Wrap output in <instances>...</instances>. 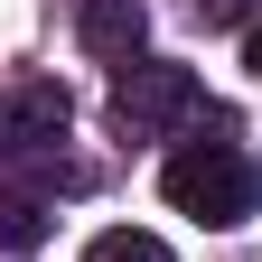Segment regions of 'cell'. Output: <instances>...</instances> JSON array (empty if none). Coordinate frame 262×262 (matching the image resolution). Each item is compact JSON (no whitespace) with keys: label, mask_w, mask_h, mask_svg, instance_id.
Returning a JSON list of instances; mask_svg holds the SVG:
<instances>
[{"label":"cell","mask_w":262,"mask_h":262,"mask_svg":"<svg viewBox=\"0 0 262 262\" xmlns=\"http://www.w3.org/2000/svg\"><path fill=\"white\" fill-rule=\"evenodd\" d=\"M187 10L206 19V28H225V19H244V0H187Z\"/></svg>","instance_id":"cell-7"},{"label":"cell","mask_w":262,"mask_h":262,"mask_svg":"<svg viewBox=\"0 0 262 262\" xmlns=\"http://www.w3.org/2000/svg\"><path fill=\"white\" fill-rule=\"evenodd\" d=\"M84 262H178L159 234H131V225H113V234H94L84 244Z\"/></svg>","instance_id":"cell-6"},{"label":"cell","mask_w":262,"mask_h":262,"mask_svg":"<svg viewBox=\"0 0 262 262\" xmlns=\"http://www.w3.org/2000/svg\"><path fill=\"white\" fill-rule=\"evenodd\" d=\"M196 122H206V84H196L187 66L141 56V66L113 75V131L122 141H178V131H196Z\"/></svg>","instance_id":"cell-2"},{"label":"cell","mask_w":262,"mask_h":262,"mask_svg":"<svg viewBox=\"0 0 262 262\" xmlns=\"http://www.w3.org/2000/svg\"><path fill=\"white\" fill-rule=\"evenodd\" d=\"M66 122H75L66 84H0V159H47Z\"/></svg>","instance_id":"cell-3"},{"label":"cell","mask_w":262,"mask_h":262,"mask_svg":"<svg viewBox=\"0 0 262 262\" xmlns=\"http://www.w3.org/2000/svg\"><path fill=\"white\" fill-rule=\"evenodd\" d=\"M159 187H169V206L196 215V225H244V215H262V159H244L234 141H187L169 169H159Z\"/></svg>","instance_id":"cell-1"},{"label":"cell","mask_w":262,"mask_h":262,"mask_svg":"<svg viewBox=\"0 0 262 262\" xmlns=\"http://www.w3.org/2000/svg\"><path fill=\"white\" fill-rule=\"evenodd\" d=\"M75 38H84V56H103L113 75H122V66H141L150 10H141V0H75Z\"/></svg>","instance_id":"cell-4"},{"label":"cell","mask_w":262,"mask_h":262,"mask_svg":"<svg viewBox=\"0 0 262 262\" xmlns=\"http://www.w3.org/2000/svg\"><path fill=\"white\" fill-rule=\"evenodd\" d=\"M244 66H253V75H262V19L244 28Z\"/></svg>","instance_id":"cell-8"},{"label":"cell","mask_w":262,"mask_h":262,"mask_svg":"<svg viewBox=\"0 0 262 262\" xmlns=\"http://www.w3.org/2000/svg\"><path fill=\"white\" fill-rule=\"evenodd\" d=\"M38 234H47V196L19 187V178H0V253H28Z\"/></svg>","instance_id":"cell-5"}]
</instances>
